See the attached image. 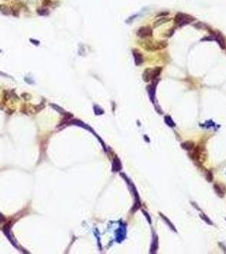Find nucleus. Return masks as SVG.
Listing matches in <instances>:
<instances>
[{
	"instance_id": "f257e3e1",
	"label": "nucleus",
	"mask_w": 226,
	"mask_h": 254,
	"mask_svg": "<svg viewBox=\"0 0 226 254\" xmlns=\"http://www.w3.org/2000/svg\"><path fill=\"white\" fill-rule=\"evenodd\" d=\"M195 21V18L184 13H178L174 18V23L179 26H184Z\"/></svg>"
},
{
	"instance_id": "f03ea898",
	"label": "nucleus",
	"mask_w": 226,
	"mask_h": 254,
	"mask_svg": "<svg viewBox=\"0 0 226 254\" xmlns=\"http://www.w3.org/2000/svg\"><path fill=\"white\" fill-rule=\"evenodd\" d=\"M162 71V68H155V69H146L143 74V79L144 81H150L156 79Z\"/></svg>"
},
{
	"instance_id": "7ed1b4c3",
	"label": "nucleus",
	"mask_w": 226,
	"mask_h": 254,
	"mask_svg": "<svg viewBox=\"0 0 226 254\" xmlns=\"http://www.w3.org/2000/svg\"><path fill=\"white\" fill-rule=\"evenodd\" d=\"M137 36L141 38H146L152 36V29L150 26H141L137 31Z\"/></svg>"
},
{
	"instance_id": "20e7f679",
	"label": "nucleus",
	"mask_w": 226,
	"mask_h": 254,
	"mask_svg": "<svg viewBox=\"0 0 226 254\" xmlns=\"http://www.w3.org/2000/svg\"><path fill=\"white\" fill-rule=\"evenodd\" d=\"M133 54H134V60H135L136 65H139V64H142L143 60H144L142 54H141L138 50H135V49H134V50H133Z\"/></svg>"
},
{
	"instance_id": "39448f33",
	"label": "nucleus",
	"mask_w": 226,
	"mask_h": 254,
	"mask_svg": "<svg viewBox=\"0 0 226 254\" xmlns=\"http://www.w3.org/2000/svg\"><path fill=\"white\" fill-rule=\"evenodd\" d=\"M214 39H215L216 41L218 42V44L220 45L221 48H223V49L225 48V41H224V37H223V36H221L220 34H218L217 36H215V38H214Z\"/></svg>"
},
{
	"instance_id": "423d86ee",
	"label": "nucleus",
	"mask_w": 226,
	"mask_h": 254,
	"mask_svg": "<svg viewBox=\"0 0 226 254\" xmlns=\"http://www.w3.org/2000/svg\"><path fill=\"white\" fill-rule=\"evenodd\" d=\"M167 21H169V19H167V18H165V17L162 18V19H160V20H157V21L155 22V24H154V27H158V26H162V24L167 22Z\"/></svg>"
},
{
	"instance_id": "0eeeda50",
	"label": "nucleus",
	"mask_w": 226,
	"mask_h": 254,
	"mask_svg": "<svg viewBox=\"0 0 226 254\" xmlns=\"http://www.w3.org/2000/svg\"><path fill=\"white\" fill-rule=\"evenodd\" d=\"M37 13L39 14V15H48L49 13V11L48 10L45 8H38L37 9Z\"/></svg>"
},
{
	"instance_id": "6e6552de",
	"label": "nucleus",
	"mask_w": 226,
	"mask_h": 254,
	"mask_svg": "<svg viewBox=\"0 0 226 254\" xmlns=\"http://www.w3.org/2000/svg\"><path fill=\"white\" fill-rule=\"evenodd\" d=\"M0 11L4 15L9 14V9L8 8V6L4 5V4H0Z\"/></svg>"
},
{
	"instance_id": "1a4fd4ad",
	"label": "nucleus",
	"mask_w": 226,
	"mask_h": 254,
	"mask_svg": "<svg viewBox=\"0 0 226 254\" xmlns=\"http://www.w3.org/2000/svg\"><path fill=\"white\" fill-rule=\"evenodd\" d=\"M182 147H184L185 149H187V150H191V149L193 148L194 145H193V143H192V142H184V143L182 145Z\"/></svg>"
},
{
	"instance_id": "9d476101",
	"label": "nucleus",
	"mask_w": 226,
	"mask_h": 254,
	"mask_svg": "<svg viewBox=\"0 0 226 254\" xmlns=\"http://www.w3.org/2000/svg\"><path fill=\"white\" fill-rule=\"evenodd\" d=\"M29 40H30V41H31V43L34 44V45H36V46H38L39 44H40V41H38V40H36V39H32V38H30Z\"/></svg>"
},
{
	"instance_id": "9b49d317",
	"label": "nucleus",
	"mask_w": 226,
	"mask_h": 254,
	"mask_svg": "<svg viewBox=\"0 0 226 254\" xmlns=\"http://www.w3.org/2000/svg\"><path fill=\"white\" fill-rule=\"evenodd\" d=\"M51 4V0H44L43 2V5L45 6V7H48Z\"/></svg>"
}]
</instances>
